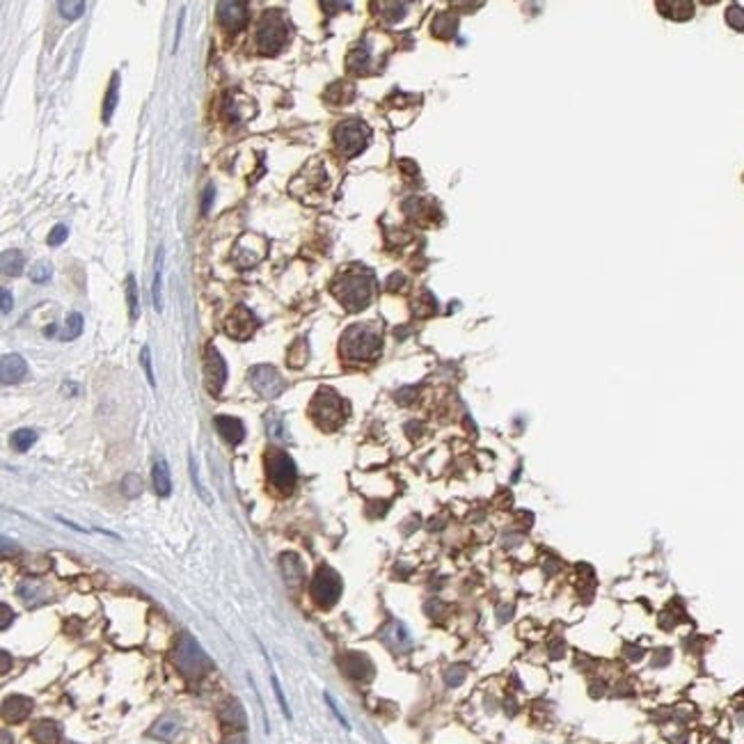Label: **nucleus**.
Wrapping results in <instances>:
<instances>
[{"instance_id": "1", "label": "nucleus", "mask_w": 744, "mask_h": 744, "mask_svg": "<svg viewBox=\"0 0 744 744\" xmlns=\"http://www.w3.org/2000/svg\"><path fill=\"white\" fill-rule=\"evenodd\" d=\"M174 664L183 678L195 680V678H202V675L209 671L211 660H209V655L202 651V646L197 644L188 632H181L179 641H176Z\"/></svg>"}, {"instance_id": "2", "label": "nucleus", "mask_w": 744, "mask_h": 744, "mask_svg": "<svg viewBox=\"0 0 744 744\" xmlns=\"http://www.w3.org/2000/svg\"><path fill=\"white\" fill-rule=\"evenodd\" d=\"M348 360H371L380 353V332L373 325H353L341 339Z\"/></svg>"}, {"instance_id": "3", "label": "nucleus", "mask_w": 744, "mask_h": 744, "mask_svg": "<svg viewBox=\"0 0 744 744\" xmlns=\"http://www.w3.org/2000/svg\"><path fill=\"white\" fill-rule=\"evenodd\" d=\"M286 39H289V23H286V19L282 16V12L279 10L266 12L261 23H259V28H257V35H255L257 49L261 53H270L272 56V53H277L286 44Z\"/></svg>"}, {"instance_id": "4", "label": "nucleus", "mask_w": 744, "mask_h": 744, "mask_svg": "<svg viewBox=\"0 0 744 744\" xmlns=\"http://www.w3.org/2000/svg\"><path fill=\"white\" fill-rule=\"evenodd\" d=\"M332 291L348 310L358 312L362 307H367L369 298H371V279L364 277L362 272H346L339 282H334Z\"/></svg>"}, {"instance_id": "5", "label": "nucleus", "mask_w": 744, "mask_h": 744, "mask_svg": "<svg viewBox=\"0 0 744 744\" xmlns=\"http://www.w3.org/2000/svg\"><path fill=\"white\" fill-rule=\"evenodd\" d=\"M310 415L321 428L334 431V428L344 421V404H341L337 392L323 387V390H318L316 397H314L312 406H310Z\"/></svg>"}, {"instance_id": "6", "label": "nucleus", "mask_w": 744, "mask_h": 744, "mask_svg": "<svg viewBox=\"0 0 744 744\" xmlns=\"http://www.w3.org/2000/svg\"><path fill=\"white\" fill-rule=\"evenodd\" d=\"M266 469H268V479L272 483V488H277L279 493H291L293 486H296L298 472H296V463L289 458V454L284 452H272L266 454Z\"/></svg>"}, {"instance_id": "7", "label": "nucleus", "mask_w": 744, "mask_h": 744, "mask_svg": "<svg viewBox=\"0 0 744 744\" xmlns=\"http://www.w3.org/2000/svg\"><path fill=\"white\" fill-rule=\"evenodd\" d=\"M334 140H337L339 152L344 154L346 159H353L355 154H360L362 149L367 147L369 128H367V124H362L360 119H348L344 124L337 126Z\"/></svg>"}, {"instance_id": "8", "label": "nucleus", "mask_w": 744, "mask_h": 744, "mask_svg": "<svg viewBox=\"0 0 744 744\" xmlns=\"http://www.w3.org/2000/svg\"><path fill=\"white\" fill-rule=\"evenodd\" d=\"M250 385L261 399H277L279 394L286 390L284 378L279 376V371L270 364H257L250 369L248 373Z\"/></svg>"}, {"instance_id": "9", "label": "nucleus", "mask_w": 744, "mask_h": 744, "mask_svg": "<svg viewBox=\"0 0 744 744\" xmlns=\"http://www.w3.org/2000/svg\"><path fill=\"white\" fill-rule=\"evenodd\" d=\"M341 596V577L330 566H321L312 579V598L321 607H332Z\"/></svg>"}, {"instance_id": "10", "label": "nucleus", "mask_w": 744, "mask_h": 744, "mask_svg": "<svg viewBox=\"0 0 744 744\" xmlns=\"http://www.w3.org/2000/svg\"><path fill=\"white\" fill-rule=\"evenodd\" d=\"M204 378H207V390L213 394H220L224 383H227V364H224L222 355L218 353L213 344L207 346L204 353Z\"/></svg>"}, {"instance_id": "11", "label": "nucleus", "mask_w": 744, "mask_h": 744, "mask_svg": "<svg viewBox=\"0 0 744 744\" xmlns=\"http://www.w3.org/2000/svg\"><path fill=\"white\" fill-rule=\"evenodd\" d=\"M255 330H257L255 314H252L248 307H243V305H238L236 310L229 314L227 323H224V332H227L231 339H238V341L252 337V332H255Z\"/></svg>"}, {"instance_id": "12", "label": "nucleus", "mask_w": 744, "mask_h": 744, "mask_svg": "<svg viewBox=\"0 0 744 744\" xmlns=\"http://www.w3.org/2000/svg\"><path fill=\"white\" fill-rule=\"evenodd\" d=\"M339 666L351 680L358 682H367L373 678V664L367 655L362 653H346L344 658L339 660Z\"/></svg>"}, {"instance_id": "13", "label": "nucleus", "mask_w": 744, "mask_h": 744, "mask_svg": "<svg viewBox=\"0 0 744 744\" xmlns=\"http://www.w3.org/2000/svg\"><path fill=\"white\" fill-rule=\"evenodd\" d=\"M218 21L227 30H243L248 23V5L231 0V3H218Z\"/></svg>"}, {"instance_id": "14", "label": "nucleus", "mask_w": 744, "mask_h": 744, "mask_svg": "<svg viewBox=\"0 0 744 744\" xmlns=\"http://www.w3.org/2000/svg\"><path fill=\"white\" fill-rule=\"evenodd\" d=\"M220 723L224 730H229V733H238V730H243L248 726L245 710L236 699H227L220 706Z\"/></svg>"}, {"instance_id": "15", "label": "nucleus", "mask_w": 744, "mask_h": 744, "mask_svg": "<svg viewBox=\"0 0 744 744\" xmlns=\"http://www.w3.org/2000/svg\"><path fill=\"white\" fill-rule=\"evenodd\" d=\"M28 376V364L21 355L10 353L5 355L3 362H0V378H3V385H16Z\"/></svg>"}, {"instance_id": "16", "label": "nucleus", "mask_w": 744, "mask_h": 744, "mask_svg": "<svg viewBox=\"0 0 744 744\" xmlns=\"http://www.w3.org/2000/svg\"><path fill=\"white\" fill-rule=\"evenodd\" d=\"M216 431L220 433V438L229 445H241L245 438V426L238 417H229V415H218L213 417Z\"/></svg>"}, {"instance_id": "17", "label": "nucleus", "mask_w": 744, "mask_h": 744, "mask_svg": "<svg viewBox=\"0 0 744 744\" xmlns=\"http://www.w3.org/2000/svg\"><path fill=\"white\" fill-rule=\"evenodd\" d=\"M30 712H32V701L28 699V696H8V699L3 701L5 721L19 723V721H23Z\"/></svg>"}, {"instance_id": "18", "label": "nucleus", "mask_w": 744, "mask_h": 744, "mask_svg": "<svg viewBox=\"0 0 744 744\" xmlns=\"http://www.w3.org/2000/svg\"><path fill=\"white\" fill-rule=\"evenodd\" d=\"M30 735L37 744H58L60 737H62V728L53 719H37L32 723Z\"/></svg>"}, {"instance_id": "19", "label": "nucleus", "mask_w": 744, "mask_h": 744, "mask_svg": "<svg viewBox=\"0 0 744 744\" xmlns=\"http://www.w3.org/2000/svg\"><path fill=\"white\" fill-rule=\"evenodd\" d=\"M279 566H282L284 579L291 586H296L305 579V566H303V561H300V557L293 555V552H284V555L279 557Z\"/></svg>"}, {"instance_id": "20", "label": "nucleus", "mask_w": 744, "mask_h": 744, "mask_svg": "<svg viewBox=\"0 0 744 744\" xmlns=\"http://www.w3.org/2000/svg\"><path fill=\"white\" fill-rule=\"evenodd\" d=\"M179 730H181V721H179V717H174V714H165V717H161V719L156 721L154 726H152V737H156V740H165V742H170V740H174V737L179 735Z\"/></svg>"}, {"instance_id": "21", "label": "nucleus", "mask_w": 744, "mask_h": 744, "mask_svg": "<svg viewBox=\"0 0 744 744\" xmlns=\"http://www.w3.org/2000/svg\"><path fill=\"white\" fill-rule=\"evenodd\" d=\"M152 476H154V490L159 497H170V493H172V479H170V467L167 463L159 458L154 463V469H152Z\"/></svg>"}, {"instance_id": "22", "label": "nucleus", "mask_w": 744, "mask_h": 744, "mask_svg": "<svg viewBox=\"0 0 744 744\" xmlns=\"http://www.w3.org/2000/svg\"><path fill=\"white\" fill-rule=\"evenodd\" d=\"M19 598L25 600L28 605H42V600L46 598V591L42 582H37V579H23L21 584H19Z\"/></svg>"}, {"instance_id": "23", "label": "nucleus", "mask_w": 744, "mask_h": 744, "mask_svg": "<svg viewBox=\"0 0 744 744\" xmlns=\"http://www.w3.org/2000/svg\"><path fill=\"white\" fill-rule=\"evenodd\" d=\"M0 264H3L5 275L19 277L25 268V257H23V252H19V250H5L3 257H0Z\"/></svg>"}, {"instance_id": "24", "label": "nucleus", "mask_w": 744, "mask_h": 744, "mask_svg": "<svg viewBox=\"0 0 744 744\" xmlns=\"http://www.w3.org/2000/svg\"><path fill=\"white\" fill-rule=\"evenodd\" d=\"M117 92H119V73H113L111 87H108V94L104 99V113H101L104 124H111V119H113V113H115V108H117Z\"/></svg>"}, {"instance_id": "25", "label": "nucleus", "mask_w": 744, "mask_h": 744, "mask_svg": "<svg viewBox=\"0 0 744 744\" xmlns=\"http://www.w3.org/2000/svg\"><path fill=\"white\" fill-rule=\"evenodd\" d=\"M163 257H165V252H163V248H159V252H156V275H154V286H152V298H154L156 312L163 310V298H161V291H163Z\"/></svg>"}, {"instance_id": "26", "label": "nucleus", "mask_w": 744, "mask_h": 744, "mask_svg": "<svg viewBox=\"0 0 744 744\" xmlns=\"http://www.w3.org/2000/svg\"><path fill=\"white\" fill-rule=\"evenodd\" d=\"M264 419H266V431H268L272 440H286V426H284L282 415L277 410H270V412H266Z\"/></svg>"}, {"instance_id": "27", "label": "nucleus", "mask_w": 744, "mask_h": 744, "mask_svg": "<svg viewBox=\"0 0 744 744\" xmlns=\"http://www.w3.org/2000/svg\"><path fill=\"white\" fill-rule=\"evenodd\" d=\"M35 442H37V433L32 428H19L16 433H12V447L16 452H28Z\"/></svg>"}, {"instance_id": "28", "label": "nucleus", "mask_w": 744, "mask_h": 744, "mask_svg": "<svg viewBox=\"0 0 744 744\" xmlns=\"http://www.w3.org/2000/svg\"><path fill=\"white\" fill-rule=\"evenodd\" d=\"M83 316H80L78 312H71L69 316H67L65 321V330H62V339L65 341H73L80 337V332H83Z\"/></svg>"}, {"instance_id": "29", "label": "nucleus", "mask_w": 744, "mask_h": 744, "mask_svg": "<svg viewBox=\"0 0 744 744\" xmlns=\"http://www.w3.org/2000/svg\"><path fill=\"white\" fill-rule=\"evenodd\" d=\"M126 300H128V314H131V321H135L140 316V303H138V286H135V277L128 275L126 277Z\"/></svg>"}, {"instance_id": "30", "label": "nucleus", "mask_w": 744, "mask_h": 744, "mask_svg": "<svg viewBox=\"0 0 744 744\" xmlns=\"http://www.w3.org/2000/svg\"><path fill=\"white\" fill-rule=\"evenodd\" d=\"M85 8H87V5L83 3V0H67V3L62 0V3H58L60 14H62L65 19H69V21H73V19H78V16H83Z\"/></svg>"}, {"instance_id": "31", "label": "nucleus", "mask_w": 744, "mask_h": 744, "mask_svg": "<svg viewBox=\"0 0 744 744\" xmlns=\"http://www.w3.org/2000/svg\"><path fill=\"white\" fill-rule=\"evenodd\" d=\"M121 493H124L126 497H138L142 493V479L138 474H126L124 479H121Z\"/></svg>"}, {"instance_id": "32", "label": "nucleus", "mask_w": 744, "mask_h": 744, "mask_svg": "<svg viewBox=\"0 0 744 744\" xmlns=\"http://www.w3.org/2000/svg\"><path fill=\"white\" fill-rule=\"evenodd\" d=\"M140 364H142V369H145V376H147L149 387L154 390V387H156V378H154V369H152V348H149L147 344L142 346V351H140Z\"/></svg>"}, {"instance_id": "33", "label": "nucleus", "mask_w": 744, "mask_h": 744, "mask_svg": "<svg viewBox=\"0 0 744 744\" xmlns=\"http://www.w3.org/2000/svg\"><path fill=\"white\" fill-rule=\"evenodd\" d=\"M305 360H307V344L303 339H298L296 346L289 351V364L291 367H303Z\"/></svg>"}, {"instance_id": "34", "label": "nucleus", "mask_w": 744, "mask_h": 744, "mask_svg": "<svg viewBox=\"0 0 744 744\" xmlns=\"http://www.w3.org/2000/svg\"><path fill=\"white\" fill-rule=\"evenodd\" d=\"M51 264H46V261H39L37 266H35V268H30V279H32V282H35V284H42V282H49V277H51Z\"/></svg>"}, {"instance_id": "35", "label": "nucleus", "mask_w": 744, "mask_h": 744, "mask_svg": "<svg viewBox=\"0 0 744 744\" xmlns=\"http://www.w3.org/2000/svg\"><path fill=\"white\" fill-rule=\"evenodd\" d=\"M660 8H666V10H675L673 12V19H689V16H692V5H689V3H662L660 5Z\"/></svg>"}, {"instance_id": "36", "label": "nucleus", "mask_w": 744, "mask_h": 744, "mask_svg": "<svg viewBox=\"0 0 744 744\" xmlns=\"http://www.w3.org/2000/svg\"><path fill=\"white\" fill-rule=\"evenodd\" d=\"M67 236H69L67 224H56L53 231H49V245H51V248H58V245H62L67 241Z\"/></svg>"}, {"instance_id": "37", "label": "nucleus", "mask_w": 744, "mask_h": 744, "mask_svg": "<svg viewBox=\"0 0 744 744\" xmlns=\"http://www.w3.org/2000/svg\"><path fill=\"white\" fill-rule=\"evenodd\" d=\"M726 21L733 25V28L744 30V10H742V8H735V5H733V8L728 10V14H726Z\"/></svg>"}, {"instance_id": "38", "label": "nucleus", "mask_w": 744, "mask_h": 744, "mask_svg": "<svg viewBox=\"0 0 744 744\" xmlns=\"http://www.w3.org/2000/svg\"><path fill=\"white\" fill-rule=\"evenodd\" d=\"M465 673H467L465 666H452V669L447 671V685H449V687L461 685V682L465 680Z\"/></svg>"}, {"instance_id": "39", "label": "nucleus", "mask_w": 744, "mask_h": 744, "mask_svg": "<svg viewBox=\"0 0 744 744\" xmlns=\"http://www.w3.org/2000/svg\"><path fill=\"white\" fill-rule=\"evenodd\" d=\"M272 689H275V696H277V703H279V708H282V712L286 714V719H291V710H289V703H286V699H284V694H282V687H279V682H277V678H275V675H272Z\"/></svg>"}, {"instance_id": "40", "label": "nucleus", "mask_w": 744, "mask_h": 744, "mask_svg": "<svg viewBox=\"0 0 744 744\" xmlns=\"http://www.w3.org/2000/svg\"><path fill=\"white\" fill-rule=\"evenodd\" d=\"M12 620H14V612L10 609L8 603H0V627H3V630H8Z\"/></svg>"}, {"instance_id": "41", "label": "nucleus", "mask_w": 744, "mask_h": 744, "mask_svg": "<svg viewBox=\"0 0 744 744\" xmlns=\"http://www.w3.org/2000/svg\"><path fill=\"white\" fill-rule=\"evenodd\" d=\"M213 195H216L213 186H207V190H204V200H202V213H209L211 202H213Z\"/></svg>"}, {"instance_id": "42", "label": "nucleus", "mask_w": 744, "mask_h": 744, "mask_svg": "<svg viewBox=\"0 0 744 744\" xmlns=\"http://www.w3.org/2000/svg\"><path fill=\"white\" fill-rule=\"evenodd\" d=\"M12 305H14V300H12V293L8 289H3V314H8L12 310Z\"/></svg>"}, {"instance_id": "43", "label": "nucleus", "mask_w": 744, "mask_h": 744, "mask_svg": "<svg viewBox=\"0 0 744 744\" xmlns=\"http://www.w3.org/2000/svg\"><path fill=\"white\" fill-rule=\"evenodd\" d=\"M224 744H248V740H245V735L243 733H231L229 737H227V742H224Z\"/></svg>"}, {"instance_id": "44", "label": "nucleus", "mask_w": 744, "mask_h": 744, "mask_svg": "<svg viewBox=\"0 0 744 744\" xmlns=\"http://www.w3.org/2000/svg\"><path fill=\"white\" fill-rule=\"evenodd\" d=\"M8 669H10V653H8V651H3V669H0V671L8 673Z\"/></svg>"}, {"instance_id": "45", "label": "nucleus", "mask_w": 744, "mask_h": 744, "mask_svg": "<svg viewBox=\"0 0 744 744\" xmlns=\"http://www.w3.org/2000/svg\"><path fill=\"white\" fill-rule=\"evenodd\" d=\"M56 330H58V327H56V325H51V327H46L44 334H46V337H53V334H56Z\"/></svg>"}, {"instance_id": "46", "label": "nucleus", "mask_w": 744, "mask_h": 744, "mask_svg": "<svg viewBox=\"0 0 744 744\" xmlns=\"http://www.w3.org/2000/svg\"><path fill=\"white\" fill-rule=\"evenodd\" d=\"M12 740H10V733H8V730H3V744H10Z\"/></svg>"}, {"instance_id": "47", "label": "nucleus", "mask_w": 744, "mask_h": 744, "mask_svg": "<svg viewBox=\"0 0 744 744\" xmlns=\"http://www.w3.org/2000/svg\"><path fill=\"white\" fill-rule=\"evenodd\" d=\"M67 744H76V742H67Z\"/></svg>"}]
</instances>
